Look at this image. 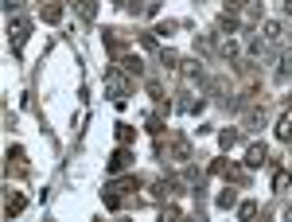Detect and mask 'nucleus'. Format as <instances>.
Returning <instances> with one entry per match:
<instances>
[{"label": "nucleus", "instance_id": "obj_1", "mask_svg": "<svg viewBox=\"0 0 292 222\" xmlns=\"http://www.w3.org/2000/svg\"><path fill=\"white\" fill-rule=\"evenodd\" d=\"M105 82H109V90H113V102H117V106H125V82H121V74H117V70H109V74H105Z\"/></svg>", "mask_w": 292, "mask_h": 222}, {"label": "nucleus", "instance_id": "obj_2", "mask_svg": "<svg viewBox=\"0 0 292 222\" xmlns=\"http://www.w3.org/2000/svg\"><path fill=\"white\" fill-rule=\"evenodd\" d=\"M28 31H31V24H28V20H16V24H8V35H16V47L28 39Z\"/></svg>", "mask_w": 292, "mask_h": 222}, {"label": "nucleus", "instance_id": "obj_3", "mask_svg": "<svg viewBox=\"0 0 292 222\" xmlns=\"http://www.w3.org/2000/svg\"><path fill=\"white\" fill-rule=\"evenodd\" d=\"M245 164H249V167H261V164H265V144H249Z\"/></svg>", "mask_w": 292, "mask_h": 222}, {"label": "nucleus", "instance_id": "obj_4", "mask_svg": "<svg viewBox=\"0 0 292 222\" xmlns=\"http://www.w3.org/2000/svg\"><path fill=\"white\" fill-rule=\"evenodd\" d=\"M125 164H129V152H125V148H117V152H113V160H109V171H125Z\"/></svg>", "mask_w": 292, "mask_h": 222}, {"label": "nucleus", "instance_id": "obj_5", "mask_svg": "<svg viewBox=\"0 0 292 222\" xmlns=\"http://www.w3.org/2000/svg\"><path fill=\"white\" fill-rule=\"evenodd\" d=\"M238 140H242V137H238V133H234V129H226V133H222V137H218V144H222V148H234V144H238Z\"/></svg>", "mask_w": 292, "mask_h": 222}, {"label": "nucleus", "instance_id": "obj_6", "mask_svg": "<svg viewBox=\"0 0 292 222\" xmlns=\"http://www.w3.org/2000/svg\"><path fill=\"white\" fill-rule=\"evenodd\" d=\"M43 20H47V24H58V20H62V8H58V4L43 8Z\"/></svg>", "mask_w": 292, "mask_h": 222}, {"label": "nucleus", "instance_id": "obj_7", "mask_svg": "<svg viewBox=\"0 0 292 222\" xmlns=\"http://www.w3.org/2000/svg\"><path fill=\"white\" fill-rule=\"evenodd\" d=\"M261 31H265V39H277V35H281V24H277V20H265Z\"/></svg>", "mask_w": 292, "mask_h": 222}, {"label": "nucleus", "instance_id": "obj_8", "mask_svg": "<svg viewBox=\"0 0 292 222\" xmlns=\"http://www.w3.org/2000/svg\"><path fill=\"white\" fill-rule=\"evenodd\" d=\"M277 137H281V140H289V137H292V117H281V129H277Z\"/></svg>", "mask_w": 292, "mask_h": 222}, {"label": "nucleus", "instance_id": "obj_9", "mask_svg": "<svg viewBox=\"0 0 292 222\" xmlns=\"http://www.w3.org/2000/svg\"><path fill=\"white\" fill-rule=\"evenodd\" d=\"M117 140L129 144V140H133V129H129V125H117Z\"/></svg>", "mask_w": 292, "mask_h": 222}, {"label": "nucleus", "instance_id": "obj_10", "mask_svg": "<svg viewBox=\"0 0 292 222\" xmlns=\"http://www.w3.org/2000/svg\"><path fill=\"white\" fill-rule=\"evenodd\" d=\"M125 70H129V74H141V58H133V55H125Z\"/></svg>", "mask_w": 292, "mask_h": 222}, {"label": "nucleus", "instance_id": "obj_11", "mask_svg": "<svg viewBox=\"0 0 292 222\" xmlns=\"http://www.w3.org/2000/svg\"><path fill=\"white\" fill-rule=\"evenodd\" d=\"M4 211H8V215H16V211H24V199H20V195H16V199H8V207H4Z\"/></svg>", "mask_w": 292, "mask_h": 222}, {"label": "nucleus", "instance_id": "obj_12", "mask_svg": "<svg viewBox=\"0 0 292 222\" xmlns=\"http://www.w3.org/2000/svg\"><path fill=\"white\" fill-rule=\"evenodd\" d=\"M78 4H82V16L90 20V16H94V0H78Z\"/></svg>", "mask_w": 292, "mask_h": 222}, {"label": "nucleus", "instance_id": "obj_13", "mask_svg": "<svg viewBox=\"0 0 292 222\" xmlns=\"http://www.w3.org/2000/svg\"><path fill=\"white\" fill-rule=\"evenodd\" d=\"M281 74H292V55L281 58Z\"/></svg>", "mask_w": 292, "mask_h": 222}, {"label": "nucleus", "instance_id": "obj_14", "mask_svg": "<svg viewBox=\"0 0 292 222\" xmlns=\"http://www.w3.org/2000/svg\"><path fill=\"white\" fill-rule=\"evenodd\" d=\"M4 8H8V12H20V8H24V0H4Z\"/></svg>", "mask_w": 292, "mask_h": 222}, {"label": "nucleus", "instance_id": "obj_15", "mask_svg": "<svg viewBox=\"0 0 292 222\" xmlns=\"http://www.w3.org/2000/svg\"><path fill=\"white\" fill-rule=\"evenodd\" d=\"M285 12H289V16H292V0H285Z\"/></svg>", "mask_w": 292, "mask_h": 222}]
</instances>
